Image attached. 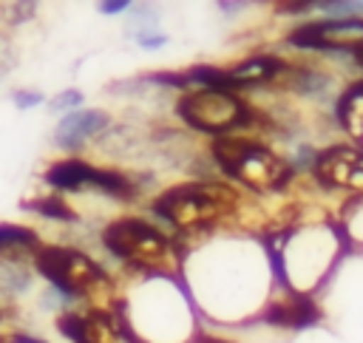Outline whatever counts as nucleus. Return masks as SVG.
<instances>
[{"instance_id": "nucleus-1", "label": "nucleus", "mask_w": 363, "mask_h": 343, "mask_svg": "<svg viewBox=\"0 0 363 343\" xmlns=\"http://www.w3.org/2000/svg\"><path fill=\"white\" fill-rule=\"evenodd\" d=\"M233 207H235V193L216 181L179 184V187L164 190L153 201V213L184 232L204 230V227L216 224Z\"/></svg>"}, {"instance_id": "nucleus-2", "label": "nucleus", "mask_w": 363, "mask_h": 343, "mask_svg": "<svg viewBox=\"0 0 363 343\" xmlns=\"http://www.w3.org/2000/svg\"><path fill=\"white\" fill-rule=\"evenodd\" d=\"M213 156L230 176H235L241 184H247L258 193L281 187L289 176V167L272 150H267L255 142H247V139H233V136L216 139Z\"/></svg>"}, {"instance_id": "nucleus-3", "label": "nucleus", "mask_w": 363, "mask_h": 343, "mask_svg": "<svg viewBox=\"0 0 363 343\" xmlns=\"http://www.w3.org/2000/svg\"><path fill=\"white\" fill-rule=\"evenodd\" d=\"M37 269L65 298L94 295V289L108 286L105 272L88 255H82L77 249H68V247H45V249H40L37 252Z\"/></svg>"}, {"instance_id": "nucleus-4", "label": "nucleus", "mask_w": 363, "mask_h": 343, "mask_svg": "<svg viewBox=\"0 0 363 343\" xmlns=\"http://www.w3.org/2000/svg\"><path fill=\"white\" fill-rule=\"evenodd\" d=\"M105 247L139 266H164L170 261V241L142 218H119L105 227Z\"/></svg>"}, {"instance_id": "nucleus-5", "label": "nucleus", "mask_w": 363, "mask_h": 343, "mask_svg": "<svg viewBox=\"0 0 363 343\" xmlns=\"http://www.w3.org/2000/svg\"><path fill=\"white\" fill-rule=\"evenodd\" d=\"M176 111L190 128L207 130V133H221V130H230V128H238L247 122L244 102L227 91H213V88L182 96Z\"/></svg>"}, {"instance_id": "nucleus-6", "label": "nucleus", "mask_w": 363, "mask_h": 343, "mask_svg": "<svg viewBox=\"0 0 363 343\" xmlns=\"http://www.w3.org/2000/svg\"><path fill=\"white\" fill-rule=\"evenodd\" d=\"M295 45L306 48H352L363 43V23L360 20H332V23H312L292 34Z\"/></svg>"}, {"instance_id": "nucleus-7", "label": "nucleus", "mask_w": 363, "mask_h": 343, "mask_svg": "<svg viewBox=\"0 0 363 343\" xmlns=\"http://www.w3.org/2000/svg\"><path fill=\"white\" fill-rule=\"evenodd\" d=\"M315 173L323 184L363 190V153L354 147H332L318 159Z\"/></svg>"}, {"instance_id": "nucleus-8", "label": "nucleus", "mask_w": 363, "mask_h": 343, "mask_svg": "<svg viewBox=\"0 0 363 343\" xmlns=\"http://www.w3.org/2000/svg\"><path fill=\"white\" fill-rule=\"evenodd\" d=\"M108 125V113L99 111V108H91V111H74L68 116L60 119L57 130H54V142L65 150H79V145L85 139H91L94 133L105 130Z\"/></svg>"}, {"instance_id": "nucleus-9", "label": "nucleus", "mask_w": 363, "mask_h": 343, "mask_svg": "<svg viewBox=\"0 0 363 343\" xmlns=\"http://www.w3.org/2000/svg\"><path fill=\"white\" fill-rule=\"evenodd\" d=\"M94 170H96V167H91V164H85V162H77V159H71V162H57V164L45 173V181H48L51 187H57V190H79V187L91 184Z\"/></svg>"}, {"instance_id": "nucleus-10", "label": "nucleus", "mask_w": 363, "mask_h": 343, "mask_svg": "<svg viewBox=\"0 0 363 343\" xmlns=\"http://www.w3.org/2000/svg\"><path fill=\"white\" fill-rule=\"evenodd\" d=\"M267 320L269 323H278V326H309L318 320V309L312 300L306 298H295L289 303H275L269 312H267Z\"/></svg>"}, {"instance_id": "nucleus-11", "label": "nucleus", "mask_w": 363, "mask_h": 343, "mask_svg": "<svg viewBox=\"0 0 363 343\" xmlns=\"http://www.w3.org/2000/svg\"><path fill=\"white\" fill-rule=\"evenodd\" d=\"M278 71H281V62H278V60H272V57H252V60L241 62L238 68H233L230 74H233V79H238L241 85H247V82L269 79V77L278 74Z\"/></svg>"}, {"instance_id": "nucleus-12", "label": "nucleus", "mask_w": 363, "mask_h": 343, "mask_svg": "<svg viewBox=\"0 0 363 343\" xmlns=\"http://www.w3.org/2000/svg\"><path fill=\"white\" fill-rule=\"evenodd\" d=\"M187 82H201L213 91H230V88H238L241 82L233 79L230 71H218V68H210V65H196L187 71Z\"/></svg>"}, {"instance_id": "nucleus-13", "label": "nucleus", "mask_w": 363, "mask_h": 343, "mask_svg": "<svg viewBox=\"0 0 363 343\" xmlns=\"http://www.w3.org/2000/svg\"><path fill=\"white\" fill-rule=\"evenodd\" d=\"M14 247H37V232L20 224H0V252Z\"/></svg>"}, {"instance_id": "nucleus-14", "label": "nucleus", "mask_w": 363, "mask_h": 343, "mask_svg": "<svg viewBox=\"0 0 363 343\" xmlns=\"http://www.w3.org/2000/svg\"><path fill=\"white\" fill-rule=\"evenodd\" d=\"M28 210H37L40 215H48V218H57V221H74L77 215H74V210L71 207H65L57 196H48V198H37V201H28L26 204Z\"/></svg>"}, {"instance_id": "nucleus-15", "label": "nucleus", "mask_w": 363, "mask_h": 343, "mask_svg": "<svg viewBox=\"0 0 363 343\" xmlns=\"http://www.w3.org/2000/svg\"><path fill=\"white\" fill-rule=\"evenodd\" d=\"M82 102V94L77 91V88H68V91H62V94H57L54 99H51V111H68V108H77Z\"/></svg>"}, {"instance_id": "nucleus-16", "label": "nucleus", "mask_w": 363, "mask_h": 343, "mask_svg": "<svg viewBox=\"0 0 363 343\" xmlns=\"http://www.w3.org/2000/svg\"><path fill=\"white\" fill-rule=\"evenodd\" d=\"M37 102H43L40 91H14V105L17 108H34Z\"/></svg>"}, {"instance_id": "nucleus-17", "label": "nucleus", "mask_w": 363, "mask_h": 343, "mask_svg": "<svg viewBox=\"0 0 363 343\" xmlns=\"http://www.w3.org/2000/svg\"><path fill=\"white\" fill-rule=\"evenodd\" d=\"M136 43L142 45V48H159V45H164L167 43V37L164 34H136Z\"/></svg>"}, {"instance_id": "nucleus-18", "label": "nucleus", "mask_w": 363, "mask_h": 343, "mask_svg": "<svg viewBox=\"0 0 363 343\" xmlns=\"http://www.w3.org/2000/svg\"><path fill=\"white\" fill-rule=\"evenodd\" d=\"M99 9H102V14H116V11L128 9V0H113V3H102Z\"/></svg>"}, {"instance_id": "nucleus-19", "label": "nucleus", "mask_w": 363, "mask_h": 343, "mask_svg": "<svg viewBox=\"0 0 363 343\" xmlns=\"http://www.w3.org/2000/svg\"><path fill=\"white\" fill-rule=\"evenodd\" d=\"M196 343H227V340H216V337H199Z\"/></svg>"}]
</instances>
